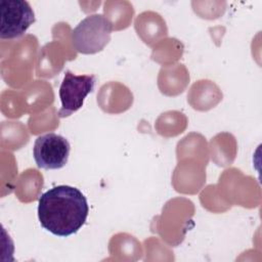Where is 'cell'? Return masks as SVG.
<instances>
[{"instance_id":"5b68a950","label":"cell","mask_w":262,"mask_h":262,"mask_svg":"<svg viewBox=\"0 0 262 262\" xmlns=\"http://www.w3.org/2000/svg\"><path fill=\"white\" fill-rule=\"evenodd\" d=\"M71 145L66 137L55 133H47L35 140L33 156L39 168L56 170L67 165Z\"/></svg>"},{"instance_id":"3957f363","label":"cell","mask_w":262,"mask_h":262,"mask_svg":"<svg viewBox=\"0 0 262 262\" xmlns=\"http://www.w3.org/2000/svg\"><path fill=\"white\" fill-rule=\"evenodd\" d=\"M35 20L34 10L28 1H0V38L2 40L23 36Z\"/></svg>"},{"instance_id":"7a4b0ae2","label":"cell","mask_w":262,"mask_h":262,"mask_svg":"<svg viewBox=\"0 0 262 262\" xmlns=\"http://www.w3.org/2000/svg\"><path fill=\"white\" fill-rule=\"evenodd\" d=\"M113 25L103 14L95 13L83 18L72 31V43L82 54L101 51L111 41Z\"/></svg>"},{"instance_id":"6da1fadb","label":"cell","mask_w":262,"mask_h":262,"mask_svg":"<svg viewBox=\"0 0 262 262\" xmlns=\"http://www.w3.org/2000/svg\"><path fill=\"white\" fill-rule=\"evenodd\" d=\"M88 214L86 196L74 186L57 185L39 198V222L56 236L67 237L77 233L85 224Z\"/></svg>"},{"instance_id":"277c9868","label":"cell","mask_w":262,"mask_h":262,"mask_svg":"<svg viewBox=\"0 0 262 262\" xmlns=\"http://www.w3.org/2000/svg\"><path fill=\"white\" fill-rule=\"evenodd\" d=\"M95 86L94 75H75L67 71L59 87L61 107L58 111L59 118H66L80 110L86 96Z\"/></svg>"}]
</instances>
